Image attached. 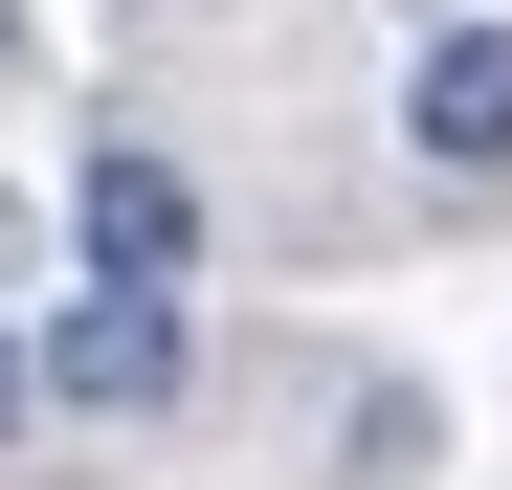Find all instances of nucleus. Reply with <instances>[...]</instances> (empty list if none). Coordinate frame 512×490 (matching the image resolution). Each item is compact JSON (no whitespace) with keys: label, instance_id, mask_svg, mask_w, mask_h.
I'll use <instances>...</instances> for the list:
<instances>
[{"label":"nucleus","instance_id":"f257e3e1","mask_svg":"<svg viewBox=\"0 0 512 490\" xmlns=\"http://www.w3.org/2000/svg\"><path fill=\"white\" fill-rule=\"evenodd\" d=\"M67 223H90V290H156V312H179V268H201V179H179L156 134H112L90 179H67Z\"/></svg>","mask_w":512,"mask_h":490},{"label":"nucleus","instance_id":"f03ea898","mask_svg":"<svg viewBox=\"0 0 512 490\" xmlns=\"http://www.w3.org/2000/svg\"><path fill=\"white\" fill-rule=\"evenodd\" d=\"M201 379V335L156 290H67V335H45V401H90V424H156V401Z\"/></svg>","mask_w":512,"mask_h":490},{"label":"nucleus","instance_id":"7ed1b4c3","mask_svg":"<svg viewBox=\"0 0 512 490\" xmlns=\"http://www.w3.org/2000/svg\"><path fill=\"white\" fill-rule=\"evenodd\" d=\"M401 134H423V179H512V23H446L401 67Z\"/></svg>","mask_w":512,"mask_h":490},{"label":"nucleus","instance_id":"20e7f679","mask_svg":"<svg viewBox=\"0 0 512 490\" xmlns=\"http://www.w3.org/2000/svg\"><path fill=\"white\" fill-rule=\"evenodd\" d=\"M23 401H45V357H0V424H23Z\"/></svg>","mask_w":512,"mask_h":490},{"label":"nucleus","instance_id":"39448f33","mask_svg":"<svg viewBox=\"0 0 512 490\" xmlns=\"http://www.w3.org/2000/svg\"><path fill=\"white\" fill-rule=\"evenodd\" d=\"M0 67H23V0H0Z\"/></svg>","mask_w":512,"mask_h":490}]
</instances>
